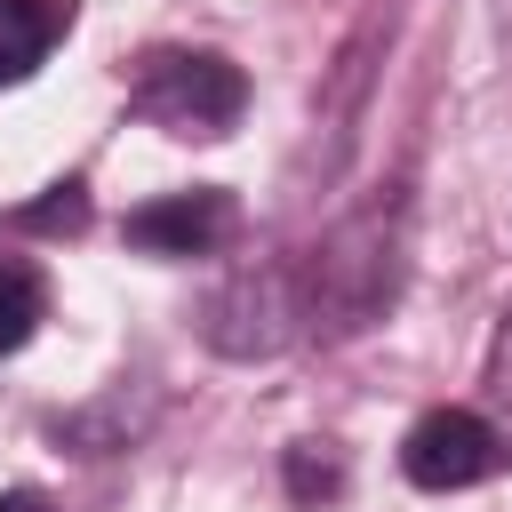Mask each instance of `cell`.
Segmentation results:
<instances>
[{
	"mask_svg": "<svg viewBox=\"0 0 512 512\" xmlns=\"http://www.w3.org/2000/svg\"><path fill=\"white\" fill-rule=\"evenodd\" d=\"M400 272H408V216H400V200H368L312 248V264H296L304 328L352 336V328L384 320V304L400 296Z\"/></svg>",
	"mask_w": 512,
	"mask_h": 512,
	"instance_id": "1",
	"label": "cell"
},
{
	"mask_svg": "<svg viewBox=\"0 0 512 512\" xmlns=\"http://www.w3.org/2000/svg\"><path fill=\"white\" fill-rule=\"evenodd\" d=\"M128 112L152 120L160 136H184V144H216L240 128L248 112V72L216 48H152L128 80Z\"/></svg>",
	"mask_w": 512,
	"mask_h": 512,
	"instance_id": "2",
	"label": "cell"
},
{
	"mask_svg": "<svg viewBox=\"0 0 512 512\" xmlns=\"http://www.w3.org/2000/svg\"><path fill=\"white\" fill-rule=\"evenodd\" d=\"M296 328H304L296 264H240L232 280H216V296H208V312H200V336H208L224 360H272Z\"/></svg>",
	"mask_w": 512,
	"mask_h": 512,
	"instance_id": "3",
	"label": "cell"
},
{
	"mask_svg": "<svg viewBox=\"0 0 512 512\" xmlns=\"http://www.w3.org/2000/svg\"><path fill=\"white\" fill-rule=\"evenodd\" d=\"M504 456H512L504 432H496L488 416H472V408H432V416H416L408 440H400V472H408L416 488H432V496L472 488V480H496Z\"/></svg>",
	"mask_w": 512,
	"mask_h": 512,
	"instance_id": "4",
	"label": "cell"
},
{
	"mask_svg": "<svg viewBox=\"0 0 512 512\" xmlns=\"http://www.w3.org/2000/svg\"><path fill=\"white\" fill-rule=\"evenodd\" d=\"M232 224H240L232 192H224V184H192V192L144 200V208L128 216V248H144V256H216V248L232 240Z\"/></svg>",
	"mask_w": 512,
	"mask_h": 512,
	"instance_id": "5",
	"label": "cell"
},
{
	"mask_svg": "<svg viewBox=\"0 0 512 512\" xmlns=\"http://www.w3.org/2000/svg\"><path fill=\"white\" fill-rule=\"evenodd\" d=\"M72 0H0V88L32 80L48 64V48L72 32Z\"/></svg>",
	"mask_w": 512,
	"mask_h": 512,
	"instance_id": "6",
	"label": "cell"
},
{
	"mask_svg": "<svg viewBox=\"0 0 512 512\" xmlns=\"http://www.w3.org/2000/svg\"><path fill=\"white\" fill-rule=\"evenodd\" d=\"M40 312H48V288H40V272H32V264H16V256H0V360L32 344Z\"/></svg>",
	"mask_w": 512,
	"mask_h": 512,
	"instance_id": "7",
	"label": "cell"
},
{
	"mask_svg": "<svg viewBox=\"0 0 512 512\" xmlns=\"http://www.w3.org/2000/svg\"><path fill=\"white\" fill-rule=\"evenodd\" d=\"M288 496H296V504L344 496V456H336L328 440H296V448H288Z\"/></svg>",
	"mask_w": 512,
	"mask_h": 512,
	"instance_id": "8",
	"label": "cell"
},
{
	"mask_svg": "<svg viewBox=\"0 0 512 512\" xmlns=\"http://www.w3.org/2000/svg\"><path fill=\"white\" fill-rule=\"evenodd\" d=\"M16 224H32V232H80V224H88V192H80V184H56V200L16 208Z\"/></svg>",
	"mask_w": 512,
	"mask_h": 512,
	"instance_id": "9",
	"label": "cell"
},
{
	"mask_svg": "<svg viewBox=\"0 0 512 512\" xmlns=\"http://www.w3.org/2000/svg\"><path fill=\"white\" fill-rule=\"evenodd\" d=\"M488 392L512 408V312H504V328H496V344H488Z\"/></svg>",
	"mask_w": 512,
	"mask_h": 512,
	"instance_id": "10",
	"label": "cell"
},
{
	"mask_svg": "<svg viewBox=\"0 0 512 512\" xmlns=\"http://www.w3.org/2000/svg\"><path fill=\"white\" fill-rule=\"evenodd\" d=\"M0 512H56L40 488H0Z\"/></svg>",
	"mask_w": 512,
	"mask_h": 512,
	"instance_id": "11",
	"label": "cell"
}]
</instances>
